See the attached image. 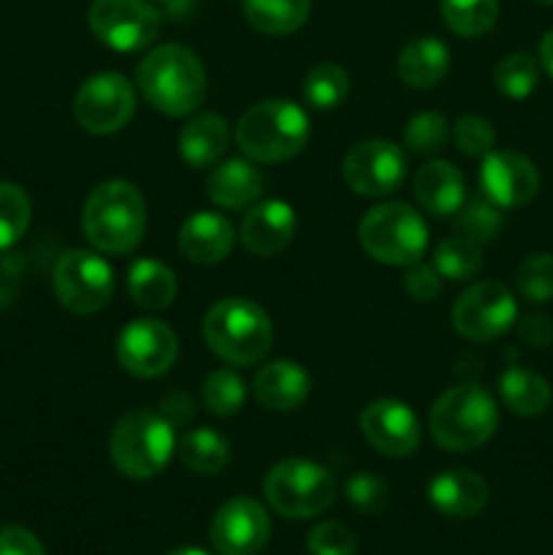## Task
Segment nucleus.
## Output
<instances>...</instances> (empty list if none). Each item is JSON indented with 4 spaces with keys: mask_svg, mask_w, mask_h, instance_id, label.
Listing matches in <instances>:
<instances>
[{
    "mask_svg": "<svg viewBox=\"0 0 553 555\" xmlns=\"http://www.w3.org/2000/svg\"><path fill=\"white\" fill-rule=\"evenodd\" d=\"M139 90L157 112L168 117H188L204 103L209 79L193 49L182 43L155 47L136 70Z\"/></svg>",
    "mask_w": 553,
    "mask_h": 555,
    "instance_id": "obj_1",
    "label": "nucleus"
},
{
    "mask_svg": "<svg viewBox=\"0 0 553 555\" xmlns=\"http://www.w3.org/2000/svg\"><path fill=\"white\" fill-rule=\"evenodd\" d=\"M81 231L98 253H133L146 231L144 195L125 179L101 182L87 195L85 209H81Z\"/></svg>",
    "mask_w": 553,
    "mask_h": 555,
    "instance_id": "obj_2",
    "label": "nucleus"
},
{
    "mask_svg": "<svg viewBox=\"0 0 553 555\" xmlns=\"http://www.w3.org/2000/svg\"><path fill=\"white\" fill-rule=\"evenodd\" d=\"M309 141V117L287 98L249 106L236 122V144L253 163H285Z\"/></svg>",
    "mask_w": 553,
    "mask_h": 555,
    "instance_id": "obj_3",
    "label": "nucleus"
},
{
    "mask_svg": "<svg viewBox=\"0 0 553 555\" xmlns=\"http://www.w3.org/2000/svg\"><path fill=\"white\" fill-rule=\"evenodd\" d=\"M204 339L209 350L231 366H253L269 356L274 325L260 304L233 296L206 312Z\"/></svg>",
    "mask_w": 553,
    "mask_h": 555,
    "instance_id": "obj_4",
    "label": "nucleus"
},
{
    "mask_svg": "<svg viewBox=\"0 0 553 555\" xmlns=\"http://www.w3.org/2000/svg\"><path fill=\"white\" fill-rule=\"evenodd\" d=\"M499 410L483 385L464 383L445 390L432 406L428 428L434 442L450 453H472L497 434Z\"/></svg>",
    "mask_w": 553,
    "mask_h": 555,
    "instance_id": "obj_5",
    "label": "nucleus"
},
{
    "mask_svg": "<svg viewBox=\"0 0 553 555\" xmlns=\"http://www.w3.org/2000/svg\"><path fill=\"white\" fill-rule=\"evenodd\" d=\"M177 453V434L168 417L150 410H136L119 417L108 439V455L119 475L130 480H150L168 466Z\"/></svg>",
    "mask_w": 553,
    "mask_h": 555,
    "instance_id": "obj_6",
    "label": "nucleus"
},
{
    "mask_svg": "<svg viewBox=\"0 0 553 555\" xmlns=\"http://www.w3.org/2000/svg\"><path fill=\"white\" fill-rule=\"evenodd\" d=\"M358 242L363 253L385 266H412L428 247V228L421 211L390 201L366 211L358 225Z\"/></svg>",
    "mask_w": 553,
    "mask_h": 555,
    "instance_id": "obj_7",
    "label": "nucleus"
},
{
    "mask_svg": "<svg viewBox=\"0 0 553 555\" xmlns=\"http://www.w3.org/2000/svg\"><path fill=\"white\" fill-rule=\"evenodd\" d=\"M263 496L276 515L291 520L318 518L336 502V482L309 459H285L269 469Z\"/></svg>",
    "mask_w": 553,
    "mask_h": 555,
    "instance_id": "obj_8",
    "label": "nucleus"
},
{
    "mask_svg": "<svg viewBox=\"0 0 553 555\" xmlns=\"http://www.w3.org/2000/svg\"><path fill=\"white\" fill-rule=\"evenodd\" d=\"M54 296L70 314H95L114 296V271L90 249H68L60 255L52 274Z\"/></svg>",
    "mask_w": 553,
    "mask_h": 555,
    "instance_id": "obj_9",
    "label": "nucleus"
},
{
    "mask_svg": "<svg viewBox=\"0 0 553 555\" xmlns=\"http://www.w3.org/2000/svg\"><path fill=\"white\" fill-rule=\"evenodd\" d=\"M136 112V90L117 70L90 76L76 90L74 119L92 135H108L123 130Z\"/></svg>",
    "mask_w": 553,
    "mask_h": 555,
    "instance_id": "obj_10",
    "label": "nucleus"
},
{
    "mask_svg": "<svg viewBox=\"0 0 553 555\" xmlns=\"http://www.w3.org/2000/svg\"><path fill=\"white\" fill-rule=\"evenodd\" d=\"M87 22L92 36L114 52H141L160 33V14L146 0H92Z\"/></svg>",
    "mask_w": 553,
    "mask_h": 555,
    "instance_id": "obj_11",
    "label": "nucleus"
},
{
    "mask_svg": "<svg viewBox=\"0 0 553 555\" xmlns=\"http://www.w3.org/2000/svg\"><path fill=\"white\" fill-rule=\"evenodd\" d=\"M342 179L363 198H383L396 193L407 179V155L399 144L369 139L352 146L342 163Z\"/></svg>",
    "mask_w": 553,
    "mask_h": 555,
    "instance_id": "obj_12",
    "label": "nucleus"
},
{
    "mask_svg": "<svg viewBox=\"0 0 553 555\" xmlns=\"http://www.w3.org/2000/svg\"><path fill=\"white\" fill-rule=\"evenodd\" d=\"M518 320V304L502 282H477L453 304V328L464 339L491 341Z\"/></svg>",
    "mask_w": 553,
    "mask_h": 555,
    "instance_id": "obj_13",
    "label": "nucleus"
},
{
    "mask_svg": "<svg viewBox=\"0 0 553 555\" xmlns=\"http://www.w3.org/2000/svg\"><path fill=\"white\" fill-rule=\"evenodd\" d=\"M179 341L173 328L163 320L139 318L125 325L117 336V361L128 374L152 379L166 374L173 366Z\"/></svg>",
    "mask_w": 553,
    "mask_h": 555,
    "instance_id": "obj_14",
    "label": "nucleus"
},
{
    "mask_svg": "<svg viewBox=\"0 0 553 555\" xmlns=\"http://www.w3.org/2000/svg\"><path fill=\"white\" fill-rule=\"evenodd\" d=\"M209 540L220 555H260L271 540V518L260 502L233 496L215 513Z\"/></svg>",
    "mask_w": 553,
    "mask_h": 555,
    "instance_id": "obj_15",
    "label": "nucleus"
},
{
    "mask_svg": "<svg viewBox=\"0 0 553 555\" xmlns=\"http://www.w3.org/2000/svg\"><path fill=\"white\" fill-rule=\"evenodd\" d=\"M361 434L377 453L407 459L421 448L423 428L415 412L396 399H377L361 412Z\"/></svg>",
    "mask_w": 553,
    "mask_h": 555,
    "instance_id": "obj_16",
    "label": "nucleus"
},
{
    "mask_svg": "<svg viewBox=\"0 0 553 555\" xmlns=\"http://www.w3.org/2000/svg\"><path fill=\"white\" fill-rule=\"evenodd\" d=\"M480 188L486 198L502 209H518L526 206L540 190V173L537 166L520 152H497L483 157Z\"/></svg>",
    "mask_w": 553,
    "mask_h": 555,
    "instance_id": "obj_17",
    "label": "nucleus"
},
{
    "mask_svg": "<svg viewBox=\"0 0 553 555\" xmlns=\"http://www.w3.org/2000/svg\"><path fill=\"white\" fill-rule=\"evenodd\" d=\"M296 228V211L287 201H258L249 206L242 220V242L253 255L271 258L293 242Z\"/></svg>",
    "mask_w": 553,
    "mask_h": 555,
    "instance_id": "obj_18",
    "label": "nucleus"
},
{
    "mask_svg": "<svg viewBox=\"0 0 553 555\" xmlns=\"http://www.w3.org/2000/svg\"><path fill=\"white\" fill-rule=\"evenodd\" d=\"M428 502L445 518L466 520L488 504V482L472 469H445L428 482Z\"/></svg>",
    "mask_w": 553,
    "mask_h": 555,
    "instance_id": "obj_19",
    "label": "nucleus"
},
{
    "mask_svg": "<svg viewBox=\"0 0 553 555\" xmlns=\"http://www.w3.org/2000/svg\"><path fill=\"white\" fill-rule=\"evenodd\" d=\"M236 231L217 211H195L179 228V253L198 266H215L231 255Z\"/></svg>",
    "mask_w": 553,
    "mask_h": 555,
    "instance_id": "obj_20",
    "label": "nucleus"
},
{
    "mask_svg": "<svg viewBox=\"0 0 553 555\" xmlns=\"http://www.w3.org/2000/svg\"><path fill=\"white\" fill-rule=\"evenodd\" d=\"M415 198L432 217H453L466 204V182L450 160H428L415 173Z\"/></svg>",
    "mask_w": 553,
    "mask_h": 555,
    "instance_id": "obj_21",
    "label": "nucleus"
},
{
    "mask_svg": "<svg viewBox=\"0 0 553 555\" xmlns=\"http://www.w3.org/2000/svg\"><path fill=\"white\" fill-rule=\"evenodd\" d=\"M255 399L260 406L271 412H291L307 401L309 390H312V379H309L307 369L298 366L296 361H280L263 363L255 374Z\"/></svg>",
    "mask_w": 553,
    "mask_h": 555,
    "instance_id": "obj_22",
    "label": "nucleus"
},
{
    "mask_svg": "<svg viewBox=\"0 0 553 555\" xmlns=\"http://www.w3.org/2000/svg\"><path fill=\"white\" fill-rule=\"evenodd\" d=\"M263 193V173L249 157H231L211 166L206 195L220 209H249Z\"/></svg>",
    "mask_w": 553,
    "mask_h": 555,
    "instance_id": "obj_23",
    "label": "nucleus"
},
{
    "mask_svg": "<svg viewBox=\"0 0 553 555\" xmlns=\"http://www.w3.org/2000/svg\"><path fill=\"white\" fill-rule=\"evenodd\" d=\"M450 49L437 36H417L404 43L396 60V74L412 90H432L448 76Z\"/></svg>",
    "mask_w": 553,
    "mask_h": 555,
    "instance_id": "obj_24",
    "label": "nucleus"
},
{
    "mask_svg": "<svg viewBox=\"0 0 553 555\" xmlns=\"http://www.w3.org/2000/svg\"><path fill=\"white\" fill-rule=\"evenodd\" d=\"M231 128L220 114H198L179 133V155L190 168H211L226 157Z\"/></svg>",
    "mask_w": 553,
    "mask_h": 555,
    "instance_id": "obj_25",
    "label": "nucleus"
},
{
    "mask_svg": "<svg viewBox=\"0 0 553 555\" xmlns=\"http://www.w3.org/2000/svg\"><path fill=\"white\" fill-rule=\"evenodd\" d=\"M499 396L513 415L537 417L551 406L553 393L545 377L529 369L510 366L499 377Z\"/></svg>",
    "mask_w": 553,
    "mask_h": 555,
    "instance_id": "obj_26",
    "label": "nucleus"
},
{
    "mask_svg": "<svg viewBox=\"0 0 553 555\" xmlns=\"http://www.w3.org/2000/svg\"><path fill=\"white\" fill-rule=\"evenodd\" d=\"M128 296L133 298L136 307L150 312L166 309L177 298V276L160 260L141 258L128 271Z\"/></svg>",
    "mask_w": 553,
    "mask_h": 555,
    "instance_id": "obj_27",
    "label": "nucleus"
},
{
    "mask_svg": "<svg viewBox=\"0 0 553 555\" xmlns=\"http://www.w3.org/2000/svg\"><path fill=\"white\" fill-rule=\"evenodd\" d=\"M179 461L195 475H220L231 464V442L215 428H193L177 442Z\"/></svg>",
    "mask_w": 553,
    "mask_h": 555,
    "instance_id": "obj_28",
    "label": "nucleus"
},
{
    "mask_svg": "<svg viewBox=\"0 0 553 555\" xmlns=\"http://www.w3.org/2000/svg\"><path fill=\"white\" fill-rule=\"evenodd\" d=\"M312 0H244L249 27L263 36H291L307 22Z\"/></svg>",
    "mask_w": 553,
    "mask_h": 555,
    "instance_id": "obj_29",
    "label": "nucleus"
},
{
    "mask_svg": "<svg viewBox=\"0 0 553 555\" xmlns=\"http://www.w3.org/2000/svg\"><path fill=\"white\" fill-rule=\"evenodd\" d=\"M434 269L439 271L442 280L464 282L472 280L483 269V247L466 233H453L434 249Z\"/></svg>",
    "mask_w": 553,
    "mask_h": 555,
    "instance_id": "obj_30",
    "label": "nucleus"
},
{
    "mask_svg": "<svg viewBox=\"0 0 553 555\" xmlns=\"http://www.w3.org/2000/svg\"><path fill=\"white\" fill-rule=\"evenodd\" d=\"M347 92H350V76L339 63H318L307 70L301 81V95L309 106L329 112L345 103Z\"/></svg>",
    "mask_w": 553,
    "mask_h": 555,
    "instance_id": "obj_31",
    "label": "nucleus"
},
{
    "mask_svg": "<svg viewBox=\"0 0 553 555\" xmlns=\"http://www.w3.org/2000/svg\"><path fill=\"white\" fill-rule=\"evenodd\" d=\"M497 20L499 0H442V22L455 36H486Z\"/></svg>",
    "mask_w": 553,
    "mask_h": 555,
    "instance_id": "obj_32",
    "label": "nucleus"
},
{
    "mask_svg": "<svg viewBox=\"0 0 553 555\" xmlns=\"http://www.w3.org/2000/svg\"><path fill=\"white\" fill-rule=\"evenodd\" d=\"M201 399L211 415L231 417L242 412L244 401H247V385L233 369H217L201 385Z\"/></svg>",
    "mask_w": 553,
    "mask_h": 555,
    "instance_id": "obj_33",
    "label": "nucleus"
},
{
    "mask_svg": "<svg viewBox=\"0 0 553 555\" xmlns=\"http://www.w3.org/2000/svg\"><path fill=\"white\" fill-rule=\"evenodd\" d=\"M493 81H497L499 92L504 98L524 101L540 85V65L529 52H513L499 60L497 70H493Z\"/></svg>",
    "mask_w": 553,
    "mask_h": 555,
    "instance_id": "obj_34",
    "label": "nucleus"
},
{
    "mask_svg": "<svg viewBox=\"0 0 553 555\" xmlns=\"http://www.w3.org/2000/svg\"><path fill=\"white\" fill-rule=\"evenodd\" d=\"M33 206L25 190L14 182H0V249L20 242L30 228Z\"/></svg>",
    "mask_w": 553,
    "mask_h": 555,
    "instance_id": "obj_35",
    "label": "nucleus"
},
{
    "mask_svg": "<svg viewBox=\"0 0 553 555\" xmlns=\"http://www.w3.org/2000/svg\"><path fill=\"white\" fill-rule=\"evenodd\" d=\"M404 146L412 155H437L450 141V122L439 112H421L404 125Z\"/></svg>",
    "mask_w": 553,
    "mask_h": 555,
    "instance_id": "obj_36",
    "label": "nucleus"
},
{
    "mask_svg": "<svg viewBox=\"0 0 553 555\" xmlns=\"http://www.w3.org/2000/svg\"><path fill=\"white\" fill-rule=\"evenodd\" d=\"M502 222V206H497L491 198H486V195H477V198L466 201L459 211V231L480 244L497 238Z\"/></svg>",
    "mask_w": 553,
    "mask_h": 555,
    "instance_id": "obj_37",
    "label": "nucleus"
},
{
    "mask_svg": "<svg viewBox=\"0 0 553 555\" xmlns=\"http://www.w3.org/2000/svg\"><path fill=\"white\" fill-rule=\"evenodd\" d=\"M518 293L531 304H545L553 298V255L535 253L518 266Z\"/></svg>",
    "mask_w": 553,
    "mask_h": 555,
    "instance_id": "obj_38",
    "label": "nucleus"
},
{
    "mask_svg": "<svg viewBox=\"0 0 553 555\" xmlns=\"http://www.w3.org/2000/svg\"><path fill=\"white\" fill-rule=\"evenodd\" d=\"M453 141L461 155L466 157H486L497 146V130L480 114H461L453 125Z\"/></svg>",
    "mask_w": 553,
    "mask_h": 555,
    "instance_id": "obj_39",
    "label": "nucleus"
},
{
    "mask_svg": "<svg viewBox=\"0 0 553 555\" xmlns=\"http://www.w3.org/2000/svg\"><path fill=\"white\" fill-rule=\"evenodd\" d=\"M345 496L358 513L363 515H377L388 507V482L380 475H372V472H358L347 480Z\"/></svg>",
    "mask_w": 553,
    "mask_h": 555,
    "instance_id": "obj_40",
    "label": "nucleus"
},
{
    "mask_svg": "<svg viewBox=\"0 0 553 555\" xmlns=\"http://www.w3.org/2000/svg\"><path fill=\"white\" fill-rule=\"evenodd\" d=\"M309 555H356L358 540L350 526L339 520H323L307 534Z\"/></svg>",
    "mask_w": 553,
    "mask_h": 555,
    "instance_id": "obj_41",
    "label": "nucleus"
},
{
    "mask_svg": "<svg viewBox=\"0 0 553 555\" xmlns=\"http://www.w3.org/2000/svg\"><path fill=\"white\" fill-rule=\"evenodd\" d=\"M404 291L410 293L415 301H434V298L442 293V276H439V271L434 269L432 263H423V260H417V263L407 266V274H404Z\"/></svg>",
    "mask_w": 553,
    "mask_h": 555,
    "instance_id": "obj_42",
    "label": "nucleus"
},
{
    "mask_svg": "<svg viewBox=\"0 0 553 555\" xmlns=\"http://www.w3.org/2000/svg\"><path fill=\"white\" fill-rule=\"evenodd\" d=\"M0 555H47L41 540L22 526L0 529Z\"/></svg>",
    "mask_w": 553,
    "mask_h": 555,
    "instance_id": "obj_43",
    "label": "nucleus"
},
{
    "mask_svg": "<svg viewBox=\"0 0 553 555\" xmlns=\"http://www.w3.org/2000/svg\"><path fill=\"white\" fill-rule=\"evenodd\" d=\"M518 336L529 347L553 345V320L545 314H526L518 323Z\"/></svg>",
    "mask_w": 553,
    "mask_h": 555,
    "instance_id": "obj_44",
    "label": "nucleus"
},
{
    "mask_svg": "<svg viewBox=\"0 0 553 555\" xmlns=\"http://www.w3.org/2000/svg\"><path fill=\"white\" fill-rule=\"evenodd\" d=\"M540 65L553 79V30H548L540 41Z\"/></svg>",
    "mask_w": 553,
    "mask_h": 555,
    "instance_id": "obj_45",
    "label": "nucleus"
},
{
    "mask_svg": "<svg viewBox=\"0 0 553 555\" xmlns=\"http://www.w3.org/2000/svg\"><path fill=\"white\" fill-rule=\"evenodd\" d=\"M168 555H209V553L201 551V547H177V551H171Z\"/></svg>",
    "mask_w": 553,
    "mask_h": 555,
    "instance_id": "obj_46",
    "label": "nucleus"
},
{
    "mask_svg": "<svg viewBox=\"0 0 553 555\" xmlns=\"http://www.w3.org/2000/svg\"><path fill=\"white\" fill-rule=\"evenodd\" d=\"M540 3H545V5H553V0H540Z\"/></svg>",
    "mask_w": 553,
    "mask_h": 555,
    "instance_id": "obj_47",
    "label": "nucleus"
}]
</instances>
